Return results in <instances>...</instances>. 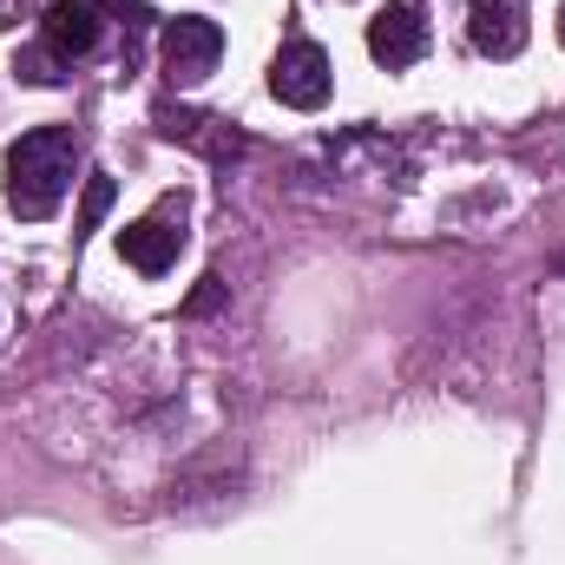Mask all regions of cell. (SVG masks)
Masks as SVG:
<instances>
[{"instance_id": "cell-1", "label": "cell", "mask_w": 565, "mask_h": 565, "mask_svg": "<svg viewBox=\"0 0 565 565\" xmlns=\"http://www.w3.org/2000/svg\"><path fill=\"white\" fill-rule=\"evenodd\" d=\"M73 164H79V145L66 126H40L7 151V204L26 217V224H46L73 184Z\"/></svg>"}, {"instance_id": "cell-2", "label": "cell", "mask_w": 565, "mask_h": 565, "mask_svg": "<svg viewBox=\"0 0 565 565\" xmlns=\"http://www.w3.org/2000/svg\"><path fill=\"white\" fill-rule=\"evenodd\" d=\"M217 60H224V26H217V20L184 13V20L164 26V79H171V86H198Z\"/></svg>"}, {"instance_id": "cell-3", "label": "cell", "mask_w": 565, "mask_h": 565, "mask_svg": "<svg viewBox=\"0 0 565 565\" xmlns=\"http://www.w3.org/2000/svg\"><path fill=\"white\" fill-rule=\"evenodd\" d=\"M184 198H164L151 217H139V224H126L119 231V250H126V264L132 270H145V277H158V270H171L178 264V244H184Z\"/></svg>"}, {"instance_id": "cell-4", "label": "cell", "mask_w": 565, "mask_h": 565, "mask_svg": "<svg viewBox=\"0 0 565 565\" xmlns=\"http://www.w3.org/2000/svg\"><path fill=\"white\" fill-rule=\"evenodd\" d=\"M270 93L296 113H316L329 99V53L316 40H289L277 53V66H270Z\"/></svg>"}, {"instance_id": "cell-5", "label": "cell", "mask_w": 565, "mask_h": 565, "mask_svg": "<svg viewBox=\"0 0 565 565\" xmlns=\"http://www.w3.org/2000/svg\"><path fill=\"white\" fill-rule=\"evenodd\" d=\"M369 53L382 66H415L427 53V0H388L369 20Z\"/></svg>"}, {"instance_id": "cell-6", "label": "cell", "mask_w": 565, "mask_h": 565, "mask_svg": "<svg viewBox=\"0 0 565 565\" xmlns=\"http://www.w3.org/2000/svg\"><path fill=\"white\" fill-rule=\"evenodd\" d=\"M467 33H473L480 53L513 60V53L526 46V7H520V0H473V7H467Z\"/></svg>"}, {"instance_id": "cell-7", "label": "cell", "mask_w": 565, "mask_h": 565, "mask_svg": "<svg viewBox=\"0 0 565 565\" xmlns=\"http://www.w3.org/2000/svg\"><path fill=\"white\" fill-rule=\"evenodd\" d=\"M40 33H46V46L60 60L66 53H93L99 46V13H93V0H53L46 20H40Z\"/></svg>"}, {"instance_id": "cell-8", "label": "cell", "mask_w": 565, "mask_h": 565, "mask_svg": "<svg viewBox=\"0 0 565 565\" xmlns=\"http://www.w3.org/2000/svg\"><path fill=\"white\" fill-rule=\"evenodd\" d=\"M106 211H113V178H93V184H86V204H79V237L99 231Z\"/></svg>"}, {"instance_id": "cell-9", "label": "cell", "mask_w": 565, "mask_h": 565, "mask_svg": "<svg viewBox=\"0 0 565 565\" xmlns=\"http://www.w3.org/2000/svg\"><path fill=\"white\" fill-rule=\"evenodd\" d=\"M13 73L33 79V86H53V79H60V73H53V53H13Z\"/></svg>"}, {"instance_id": "cell-10", "label": "cell", "mask_w": 565, "mask_h": 565, "mask_svg": "<svg viewBox=\"0 0 565 565\" xmlns=\"http://www.w3.org/2000/svg\"><path fill=\"white\" fill-rule=\"evenodd\" d=\"M217 296H224V282H217V277H204L198 289H191V302H184V309H191V316H204V309H217Z\"/></svg>"}, {"instance_id": "cell-11", "label": "cell", "mask_w": 565, "mask_h": 565, "mask_svg": "<svg viewBox=\"0 0 565 565\" xmlns=\"http://www.w3.org/2000/svg\"><path fill=\"white\" fill-rule=\"evenodd\" d=\"M99 7H113L126 26H145V20H151V7H145V0H99Z\"/></svg>"}, {"instance_id": "cell-12", "label": "cell", "mask_w": 565, "mask_h": 565, "mask_svg": "<svg viewBox=\"0 0 565 565\" xmlns=\"http://www.w3.org/2000/svg\"><path fill=\"white\" fill-rule=\"evenodd\" d=\"M559 40H565V13H559Z\"/></svg>"}, {"instance_id": "cell-13", "label": "cell", "mask_w": 565, "mask_h": 565, "mask_svg": "<svg viewBox=\"0 0 565 565\" xmlns=\"http://www.w3.org/2000/svg\"><path fill=\"white\" fill-rule=\"evenodd\" d=\"M559 270H565V257H559Z\"/></svg>"}]
</instances>
